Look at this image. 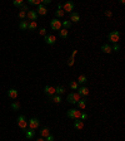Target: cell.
Returning <instances> with one entry per match:
<instances>
[{
	"instance_id": "cell-30",
	"label": "cell",
	"mask_w": 125,
	"mask_h": 141,
	"mask_svg": "<svg viewBox=\"0 0 125 141\" xmlns=\"http://www.w3.org/2000/svg\"><path fill=\"white\" fill-rule=\"evenodd\" d=\"M70 88H71V90H78V88H79L77 81H71V82H70Z\"/></svg>"
},
{
	"instance_id": "cell-33",
	"label": "cell",
	"mask_w": 125,
	"mask_h": 141,
	"mask_svg": "<svg viewBox=\"0 0 125 141\" xmlns=\"http://www.w3.org/2000/svg\"><path fill=\"white\" fill-rule=\"evenodd\" d=\"M39 33H40V35H44V37H45V35H46V29H45V28H40V29H39Z\"/></svg>"
},
{
	"instance_id": "cell-16",
	"label": "cell",
	"mask_w": 125,
	"mask_h": 141,
	"mask_svg": "<svg viewBox=\"0 0 125 141\" xmlns=\"http://www.w3.org/2000/svg\"><path fill=\"white\" fill-rule=\"evenodd\" d=\"M74 127L78 130H81V128H84V122L81 120H75L74 121Z\"/></svg>"
},
{
	"instance_id": "cell-17",
	"label": "cell",
	"mask_w": 125,
	"mask_h": 141,
	"mask_svg": "<svg viewBox=\"0 0 125 141\" xmlns=\"http://www.w3.org/2000/svg\"><path fill=\"white\" fill-rule=\"evenodd\" d=\"M65 91H66V90H65L64 86H56L55 87V93L56 95H59V96L63 95V93H65Z\"/></svg>"
},
{
	"instance_id": "cell-8",
	"label": "cell",
	"mask_w": 125,
	"mask_h": 141,
	"mask_svg": "<svg viewBox=\"0 0 125 141\" xmlns=\"http://www.w3.org/2000/svg\"><path fill=\"white\" fill-rule=\"evenodd\" d=\"M74 8H75V4L71 3V1H68V3L63 4V11H64V13H65V11H68V13H73Z\"/></svg>"
},
{
	"instance_id": "cell-14",
	"label": "cell",
	"mask_w": 125,
	"mask_h": 141,
	"mask_svg": "<svg viewBox=\"0 0 125 141\" xmlns=\"http://www.w3.org/2000/svg\"><path fill=\"white\" fill-rule=\"evenodd\" d=\"M71 21H74V23L80 21V15L78 14L77 11H73V13H70V23H71Z\"/></svg>"
},
{
	"instance_id": "cell-9",
	"label": "cell",
	"mask_w": 125,
	"mask_h": 141,
	"mask_svg": "<svg viewBox=\"0 0 125 141\" xmlns=\"http://www.w3.org/2000/svg\"><path fill=\"white\" fill-rule=\"evenodd\" d=\"M44 92H45V95H46L48 97H51V96H54V93H55V87L45 86V87H44Z\"/></svg>"
},
{
	"instance_id": "cell-10",
	"label": "cell",
	"mask_w": 125,
	"mask_h": 141,
	"mask_svg": "<svg viewBox=\"0 0 125 141\" xmlns=\"http://www.w3.org/2000/svg\"><path fill=\"white\" fill-rule=\"evenodd\" d=\"M77 93L80 96V97H81V96L85 97V96H88V95H89V90H88V87H84V86H81V87H79V88H78Z\"/></svg>"
},
{
	"instance_id": "cell-5",
	"label": "cell",
	"mask_w": 125,
	"mask_h": 141,
	"mask_svg": "<svg viewBox=\"0 0 125 141\" xmlns=\"http://www.w3.org/2000/svg\"><path fill=\"white\" fill-rule=\"evenodd\" d=\"M81 98L79 95H78L77 92H71V93H69L68 95V101H69L70 103H73V105H75V103H78V101Z\"/></svg>"
},
{
	"instance_id": "cell-28",
	"label": "cell",
	"mask_w": 125,
	"mask_h": 141,
	"mask_svg": "<svg viewBox=\"0 0 125 141\" xmlns=\"http://www.w3.org/2000/svg\"><path fill=\"white\" fill-rule=\"evenodd\" d=\"M11 108L15 110V111H18V110L20 108V103H19V102H16V101H14V102L11 103Z\"/></svg>"
},
{
	"instance_id": "cell-31",
	"label": "cell",
	"mask_w": 125,
	"mask_h": 141,
	"mask_svg": "<svg viewBox=\"0 0 125 141\" xmlns=\"http://www.w3.org/2000/svg\"><path fill=\"white\" fill-rule=\"evenodd\" d=\"M19 18H20L21 20H24V19H25V18H26V13H25V11H19Z\"/></svg>"
},
{
	"instance_id": "cell-7",
	"label": "cell",
	"mask_w": 125,
	"mask_h": 141,
	"mask_svg": "<svg viewBox=\"0 0 125 141\" xmlns=\"http://www.w3.org/2000/svg\"><path fill=\"white\" fill-rule=\"evenodd\" d=\"M44 40H45V43H46L48 45H54L56 43V37L53 34H46L44 37Z\"/></svg>"
},
{
	"instance_id": "cell-6",
	"label": "cell",
	"mask_w": 125,
	"mask_h": 141,
	"mask_svg": "<svg viewBox=\"0 0 125 141\" xmlns=\"http://www.w3.org/2000/svg\"><path fill=\"white\" fill-rule=\"evenodd\" d=\"M50 27H51L53 30H60L61 29V21L59 19H56V18H54V19L50 20Z\"/></svg>"
},
{
	"instance_id": "cell-25",
	"label": "cell",
	"mask_w": 125,
	"mask_h": 141,
	"mask_svg": "<svg viewBox=\"0 0 125 141\" xmlns=\"http://www.w3.org/2000/svg\"><path fill=\"white\" fill-rule=\"evenodd\" d=\"M19 28L23 29V30H28V21L26 20H21L19 23Z\"/></svg>"
},
{
	"instance_id": "cell-4",
	"label": "cell",
	"mask_w": 125,
	"mask_h": 141,
	"mask_svg": "<svg viewBox=\"0 0 125 141\" xmlns=\"http://www.w3.org/2000/svg\"><path fill=\"white\" fill-rule=\"evenodd\" d=\"M39 125H40V121H39V119H36V117H31L28 121V127L31 128V130H36L39 127Z\"/></svg>"
},
{
	"instance_id": "cell-22",
	"label": "cell",
	"mask_w": 125,
	"mask_h": 141,
	"mask_svg": "<svg viewBox=\"0 0 125 141\" xmlns=\"http://www.w3.org/2000/svg\"><path fill=\"white\" fill-rule=\"evenodd\" d=\"M86 81H88V77H86L85 74H81V76H79V77H78L77 82H78V83H80V85H84Z\"/></svg>"
},
{
	"instance_id": "cell-15",
	"label": "cell",
	"mask_w": 125,
	"mask_h": 141,
	"mask_svg": "<svg viewBox=\"0 0 125 141\" xmlns=\"http://www.w3.org/2000/svg\"><path fill=\"white\" fill-rule=\"evenodd\" d=\"M18 95H19V93H18V90H15V88H10V90L8 91V96L13 99L18 98Z\"/></svg>"
},
{
	"instance_id": "cell-3",
	"label": "cell",
	"mask_w": 125,
	"mask_h": 141,
	"mask_svg": "<svg viewBox=\"0 0 125 141\" xmlns=\"http://www.w3.org/2000/svg\"><path fill=\"white\" fill-rule=\"evenodd\" d=\"M108 38H109L110 42H113L115 44V43H118L119 39H120V33H119L118 30H113V32H110V33L108 34Z\"/></svg>"
},
{
	"instance_id": "cell-24",
	"label": "cell",
	"mask_w": 125,
	"mask_h": 141,
	"mask_svg": "<svg viewBox=\"0 0 125 141\" xmlns=\"http://www.w3.org/2000/svg\"><path fill=\"white\" fill-rule=\"evenodd\" d=\"M49 98L51 99L54 103H60V102H61V97H60L59 95H56V96H51V97H49Z\"/></svg>"
},
{
	"instance_id": "cell-1",
	"label": "cell",
	"mask_w": 125,
	"mask_h": 141,
	"mask_svg": "<svg viewBox=\"0 0 125 141\" xmlns=\"http://www.w3.org/2000/svg\"><path fill=\"white\" fill-rule=\"evenodd\" d=\"M18 126L20 127L23 131H25L28 128V120H26V117L24 115H20L18 117Z\"/></svg>"
},
{
	"instance_id": "cell-18",
	"label": "cell",
	"mask_w": 125,
	"mask_h": 141,
	"mask_svg": "<svg viewBox=\"0 0 125 141\" xmlns=\"http://www.w3.org/2000/svg\"><path fill=\"white\" fill-rule=\"evenodd\" d=\"M78 107L80 108V110H84L85 107H86V99L85 98H80L78 101Z\"/></svg>"
},
{
	"instance_id": "cell-32",
	"label": "cell",
	"mask_w": 125,
	"mask_h": 141,
	"mask_svg": "<svg viewBox=\"0 0 125 141\" xmlns=\"http://www.w3.org/2000/svg\"><path fill=\"white\" fill-rule=\"evenodd\" d=\"M111 49L115 50V52H119V50H120V45H119L118 43H115V44H114V45L111 47Z\"/></svg>"
},
{
	"instance_id": "cell-23",
	"label": "cell",
	"mask_w": 125,
	"mask_h": 141,
	"mask_svg": "<svg viewBox=\"0 0 125 141\" xmlns=\"http://www.w3.org/2000/svg\"><path fill=\"white\" fill-rule=\"evenodd\" d=\"M36 28H38V23L36 21H30V23H28V30H34Z\"/></svg>"
},
{
	"instance_id": "cell-27",
	"label": "cell",
	"mask_w": 125,
	"mask_h": 141,
	"mask_svg": "<svg viewBox=\"0 0 125 141\" xmlns=\"http://www.w3.org/2000/svg\"><path fill=\"white\" fill-rule=\"evenodd\" d=\"M13 5L14 7H18V8H21L24 5V1L23 0H15V1H13Z\"/></svg>"
},
{
	"instance_id": "cell-39",
	"label": "cell",
	"mask_w": 125,
	"mask_h": 141,
	"mask_svg": "<svg viewBox=\"0 0 125 141\" xmlns=\"http://www.w3.org/2000/svg\"><path fill=\"white\" fill-rule=\"evenodd\" d=\"M36 141H45V140H44V137H39V139H36Z\"/></svg>"
},
{
	"instance_id": "cell-34",
	"label": "cell",
	"mask_w": 125,
	"mask_h": 141,
	"mask_svg": "<svg viewBox=\"0 0 125 141\" xmlns=\"http://www.w3.org/2000/svg\"><path fill=\"white\" fill-rule=\"evenodd\" d=\"M54 140H55V137H54L53 135H49V136L45 137V141H54Z\"/></svg>"
},
{
	"instance_id": "cell-26",
	"label": "cell",
	"mask_w": 125,
	"mask_h": 141,
	"mask_svg": "<svg viewBox=\"0 0 125 141\" xmlns=\"http://www.w3.org/2000/svg\"><path fill=\"white\" fill-rule=\"evenodd\" d=\"M61 27H64V29H69L71 27V23H70V20H64L61 21Z\"/></svg>"
},
{
	"instance_id": "cell-19",
	"label": "cell",
	"mask_w": 125,
	"mask_h": 141,
	"mask_svg": "<svg viewBox=\"0 0 125 141\" xmlns=\"http://www.w3.org/2000/svg\"><path fill=\"white\" fill-rule=\"evenodd\" d=\"M101 50H103L104 53H108V54L113 52V49H111V47L109 44H103V45H101Z\"/></svg>"
},
{
	"instance_id": "cell-36",
	"label": "cell",
	"mask_w": 125,
	"mask_h": 141,
	"mask_svg": "<svg viewBox=\"0 0 125 141\" xmlns=\"http://www.w3.org/2000/svg\"><path fill=\"white\" fill-rule=\"evenodd\" d=\"M21 11H25V13H28V11H29L28 5H26V4H24V5L21 7Z\"/></svg>"
},
{
	"instance_id": "cell-21",
	"label": "cell",
	"mask_w": 125,
	"mask_h": 141,
	"mask_svg": "<svg viewBox=\"0 0 125 141\" xmlns=\"http://www.w3.org/2000/svg\"><path fill=\"white\" fill-rule=\"evenodd\" d=\"M59 35H60V38H63V39L68 38V29L61 28L60 30H59Z\"/></svg>"
},
{
	"instance_id": "cell-12",
	"label": "cell",
	"mask_w": 125,
	"mask_h": 141,
	"mask_svg": "<svg viewBox=\"0 0 125 141\" xmlns=\"http://www.w3.org/2000/svg\"><path fill=\"white\" fill-rule=\"evenodd\" d=\"M35 11H36V14L38 15H46L48 14V8L44 7V5H39Z\"/></svg>"
},
{
	"instance_id": "cell-2",
	"label": "cell",
	"mask_w": 125,
	"mask_h": 141,
	"mask_svg": "<svg viewBox=\"0 0 125 141\" xmlns=\"http://www.w3.org/2000/svg\"><path fill=\"white\" fill-rule=\"evenodd\" d=\"M80 115H81V111H78L77 108H71L66 112V116L69 119H73V120H79L80 119Z\"/></svg>"
},
{
	"instance_id": "cell-38",
	"label": "cell",
	"mask_w": 125,
	"mask_h": 141,
	"mask_svg": "<svg viewBox=\"0 0 125 141\" xmlns=\"http://www.w3.org/2000/svg\"><path fill=\"white\" fill-rule=\"evenodd\" d=\"M105 15H106V16H111V15H113V13H111L110 10H106V11H105Z\"/></svg>"
},
{
	"instance_id": "cell-29",
	"label": "cell",
	"mask_w": 125,
	"mask_h": 141,
	"mask_svg": "<svg viewBox=\"0 0 125 141\" xmlns=\"http://www.w3.org/2000/svg\"><path fill=\"white\" fill-rule=\"evenodd\" d=\"M64 14H65V13H64L63 10H56V11H55L56 19H60V18H63V16H64Z\"/></svg>"
},
{
	"instance_id": "cell-37",
	"label": "cell",
	"mask_w": 125,
	"mask_h": 141,
	"mask_svg": "<svg viewBox=\"0 0 125 141\" xmlns=\"http://www.w3.org/2000/svg\"><path fill=\"white\" fill-rule=\"evenodd\" d=\"M50 3H51V0H43V1H41V5H44V7H45L46 4H50Z\"/></svg>"
},
{
	"instance_id": "cell-20",
	"label": "cell",
	"mask_w": 125,
	"mask_h": 141,
	"mask_svg": "<svg viewBox=\"0 0 125 141\" xmlns=\"http://www.w3.org/2000/svg\"><path fill=\"white\" fill-rule=\"evenodd\" d=\"M39 132H40V135H41V137H46V136L50 135V130H49L48 127H44V128H41Z\"/></svg>"
},
{
	"instance_id": "cell-35",
	"label": "cell",
	"mask_w": 125,
	"mask_h": 141,
	"mask_svg": "<svg viewBox=\"0 0 125 141\" xmlns=\"http://www.w3.org/2000/svg\"><path fill=\"white\" fill-rule=\"evenodd\" d=\"M86 117H88V115H86V113L85 112H81V115H80V119H79V120H86Z\"/></svg>"
},
{
	"instance_id": "cell-11",
	"label": "cell",
	"mask_w": 125,
	"mask_h": 141,
	"mask_svg": "<svg viewBox=\"0 0 125 141\" xmlns=\"http://www.w3.org/2000/svg\"><path fill=\"white\" fill-rule=\"evenodd\" d=\"M26 18H28L29 20L35 21L36 19H38V14H36V11H35V10H29L28 13H26Z\"/></svg>"
},
{
	"instance_id": "cell-13",
	"label": "cell",
	"mask_w": 125,
	"mask_h": 141,
	"mask_svg": "<svg viewBox=\"0 0 125 141\" xmlns=\"http://www.w3.org/2000/svg\"><path fill=\"white\" fill-rule=\"evenodd\" d=\"M24 132H25V136H26L28 140H31V139H34L35 137V131L34 130H31V128H29V127L24 131Z\"/></svg>"
}]
</instances>
